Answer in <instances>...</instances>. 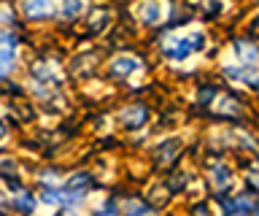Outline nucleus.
<instances>
[{
    "label": "nucleus",
    "mask_w": 259,
    "mask_h": 216,
    "mask_svg": "<svg viewBox=\"0 0 259 216\" xmlns=\"http://www.w3.org/2000/svg\"><path fill=\"white\" fill-rule=\"evenodd\" d=\"M200 44H202V35L189 38V41H167L165 44V54H167V57H173V60H184L189 52L200 49Z\"/></svg>",
    "instance_id": "obj_1"
},
{
    "label": "nucleus",
    "mask_w": 259,
    "mask_h": 216,
    "mask_svg": "<svg viewBox=\"0 0 259 216\" xmlns=\"http://www.w3.org/2000/svg\"><path fill=\"white\" fill-rule=\"evenodd\" d=\"M14 60H16V49H14V41L6 38L0 33V78H6L14 68Z\"/></svg>",
    "instance_id": "obj_2"
},
{
    "label": "nucleus",
    "mask_w": 259,
    "mask_h": 216,
    "mask_svg": "<svg viewBox=\"0 0 259 216\" xmlns=\"http://www.w3.org/2000/svg\"><path fill=\"white\" fill-rule=\"evenodd\" d=\"M54 11L52 0H22V14L27 19H44Z\"/></svg>",
    "instance_id": "obj_3"
},
{
    "label": "nucleus",
    "mask_w": 259,
    "mask_h": 216,
    "mask_svg": "<svg viewBox=\"0 0 259 216\" xmlns=\"http://www.w3.org/2000/svg\"><path fill=\"white\" fill-rule=\"evenodd\" d=\"M146 119H149V111H146L143 106H133V108H127L124 114H121V122H124V127H130V130L141 127Z\"/></svg>",
    "instance_id": "obj_4"
},
{
    "label": "nucleus",
    "mask_w": 259,
    "mask_h": 216,
    "mask_svg": "<svg viewBox=\"0 0 259 216\" xmlns=\"http://www.w3.org/2000/svg\"><path fill=\"white\" fill-rule=\"evenodd\" d=\"M135 68H138V62L130 60V57H116L111 62V73L113 76H130V73H135Z\"/></svg>",
    "instance_id": "obj_5"
},
{
    "label": "nucleus",
    "mask_w": 259,
    "mask_h": 216,
    "mask_svg": "<svg viewBox=\"0 0 259 216\" xmlns=\"http://www.w3.org/2000/svg\"><path fill=\"white\" fill-rule=\"evenodd\" d=\"M89 173H76L73 179H68V184H65V189L68 192H81V189H87L89 187Z\"/></svg>",
    "instance_id": "obj_6"
},
{
    "label": "nucleus",
    "mask_w": 259,
    "mask_h": 216,
    "mask_svg": "<svg viewBox=\"0 0 259 216\" xmlns=\"http://www.w3.org/2000/svg\"><path fill=\"white\" fill-rule=\"evenodd\" d=\"M235 52L240 54L246 62H254V60H259V46H251V44H238L235 46Z\"/></svg>",
    "instance_id": "obj_7"
},
{
    "label": "nucleus",
    "mask_w": 259,
    "mask_h": 216,
    "mask_svg": "<svg viewBox=\"0 0 259 216\" xmlns=\"http://www.w3.org/2000/svg\"><path fill=\"white\" fill-rule=\"evenodd\" d=\"M127 216H154V211L149 205L138 203V200H130L127 203Z\"/></svg>",
    "instance_id": "obj_8"
},
{
    "label": "nucleus",
    "mask_w": 259,
    "mask_h": 216,
    "mask_svg": "<svg viewBox=\"0 0 259 216\" xmlns=\"http://www.w3.org/2000/svg\"><path fill=\"white\" fill-rule=\"evenodd\" d=\"M141 19L146 22V25H151V22H157V19H159V6L154 3V0H151V3H143V14H141Z\"/></svg>",
    "instance_id": "obj_9"
},
{
    "label": "nucleus",
    "mask_w": 259,
    "mask_h": 216,
    "mask_svg": "<svg viewBox=\"0 0 259 216\" xmlns=\"http://www.w3.org/2000/svg\"><path fill=\"white\" fill-rule=\"evenodd\" d=\"M16 208H19L22 213H32V208H35V200H30L27 192H22V195L16 197Z\"/></svg>",
    "instance_id": "obj_10"
},
{
    "label": "nucleus",
    "mask_w": 259,
    "mask_h": 216,
    "mask_svg": "<svg viewBox=\"0 0 259 216\" xmlns=\"http://www.w3.org/2000/svg\"><path fill=\"white\" fill-rule=\"evenodd\" d=\"M78 11H81V0H65V6H62L65 17H76Z\"/></svg>",
    "instance_id": "obj_11"
},
{
    "label": "nucleus",
    "mask_w": 259,
    "mask_h": 216,
    "mask_svg": "<svg viewBox=\"0 0 259 216\" xmlns=\"http://www.w3.org/2000/svg\"><path fill=\"white\" fill-rule=\"evenodd\" d=\"M40 197H44V203H57V192H52V189H46Z\"/></svg>",
    "instance_id": "obj_12"
},
{
    "label": "nucleus",
    "mask_w": 259,
    "mask_h": 216,
    "mask_svg": "<svg viewBox=\"0 0 259 216\" xmlns=\"http://www.w3.org/2000/svg\"><path fill=\"white\" fill-rule=\"evenodd\" d=\"M97 216H119V213H116V208H113V205H111V208H103V211H100V213H97Z\"/></svg>",
    "instance_id": "obj_13"
},
{
    "label": "nucleus",
    "mask_w": 259,
    "mask_h": 216,
    "mask_svg": "<svg viewBox=\"0 0 259 216\" xmlns=\"http://www.w3.org/2000/svg\"><path fill=\"white\" fill-rule=\"evenodd\" d=\"M3 135H6V127H3V122H0V138H3Z\"/></svg>",
    "instance_id": "obj_14"
}]
</instances>
